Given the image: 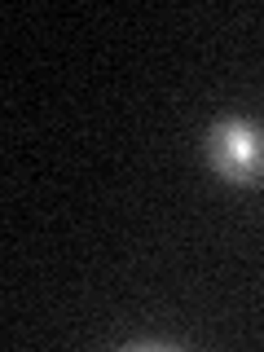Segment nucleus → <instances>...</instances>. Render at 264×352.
Instances as JSON below:
<instances>
[{"label": "nucleus", "mask_w": 264, "mask_h": 352, "mask_svg": "<svg viewBox=\"0 0 264 352\" xmlns=\"http://www.w3.org/2000/svg\"><path fill=\"white\" fill-rule=\"evenodd\" d=\"M207 163L229 185H260L264 181V137L256 132V124H247L238 115L216 119L212 132H207Z\"/></svg>", "instance_id": "1"}]
</instances>
